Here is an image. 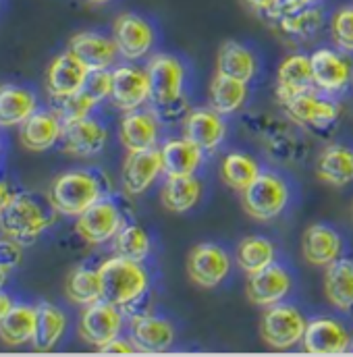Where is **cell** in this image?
Segmentation results:
<instances>
[{"label": "cell", "instance_id": "8992f818", "mask_svg": "<svg viewBox=\"0 0 353 357\" xmlns=\"http://www.w3.org/2000/svg\"><path fill=\"white\" fill-rule=\"evenodd\" d=\"M146 73L150 79V100L154 110L167 108L183 100L185 67L173 54H156L148 61Z\"/></svg>", "mask_w": 353, "mask_h": 357}, {"label": "cell", "instance_id": "e575fe53", "mask_svg": "<svg viewBox=\"0 0 353 357\" xmlns=\"http://www.w3.org/2000/svg\"><path fill=\"white\" fill-rule=\"evenodd\" d=\"M276 260V250L270 239L260 235L243 237L235 250V262L246 274H256Z\"/></svg>", "mask_w": 353, "mask_h": 357}, {"label": "cell", "instance_id": "277c9868", "mask_svg": "<svg viewBox=\"0 0 353 357\" xmlns=\"http://www.w3.org/2000/svg\"><path fill=\"white\" fill-rule=\"evenodd\" d=\"M289 195L291 193L285 178L262 171L246 191H241V206L246 214L252 216L254 220L268 222L285 212L289 204Z\"/></svg>", "mask_w": 353, "mask_h": 357}, {"label": "cell", "instance_id": "44dd1931", "mask_svg": "<svg viewBox=\"0 0 353 357\" xmlns=\"http://www.w3.org/2000/svg\"><path fill=\"white\" fill-rule=\"evenodd\" d=\"M135 351L142 354H163L175 343V328L169 320L156 318L152 314L135 316L131 320V339Z\"/></svg>", "mask_w": 353, "mask_h": 357}, {"label": "cell", "instance_id": "74e56055", "mask_svg": "<svg viewBox=\"0 0 353 357\" xmlns=\"http://www.w3.org/2000/svg\"><path fill=\"white\" fill-rule=\"evenodd\" d=\"M276 25H278V31L285 38L306 42V40H312L322 29L324 15H322L320 6H310V8H303V10L278 17Z\"/></svg>", "mask_w": 353, "mask_h": 357}, {"label": "cell", "instance_id": "1f68e13d", "mask_svg": "<svg viewBox=\"0 0 353 357\" xmlns=\"http://www.w3.org/2000/svg\"><path fill=\"white\" fill-rule=\"evenodd\" d=\"M65 328H67L65 314L52 303H40L36 305V328H33L31 345L38 351H50L63 339Z\"/></svg>", "mask_w": 353, "mask_h": 357}, {"label": "cell", "instance_id": "ab89813d", "mask_svg": "<svg viewBox=\"0 0 353 357\" xmlns=\"http://www.w3.org/2000/svg\"><path fill=\"white\" fill-rule=\"evenodd\" d=\"M112 250H114V256H121V258L142 264L152 252V241L142 227L125 225L112 239Z\"/></svg>", "mask_w": 353, "mask_h": 357}, {"label": "cell", "instance_id": "d4e9b609", "mask_svg": "<svg viewBox=\"0 0 353 357\" xmlns=\"http://www.w3.org/2000/svg\"><path fill=\"white\" fill-rule=\"evenodd\" d=\"M63 135V121L50 110H36L23 125H21V144L29 152H46L54 144L61 142Z\"/></svg>", "mask_w": 353, "mask_h": 357}, {"label": "cell", "instance_id": "83f0119b", "mask_svg": "<svg viewBox=\"0 0 353 357\" xmlns=\"http://www.w3.org/2000/svg\"><path fill=\"white\" fill-rule=\"evenodd\" d=\"M163 169L167 177H189L202 167L204 152L189 139H169L160 146Z\"/></svg>", "mask_w": 353, "mask_h": 357}, {"label": "cell", "instance_id": "9c48e42d", "mask_svg": "<svg viewBox=\"0 0 353 357\" xmlns=\"http://www.w3.org/2000/svg\"><path fill=\"white\" fill-rule=\"evenodd\" d=\"M231 256L216 243H200L187 256V276L200 289H216L231 274Z\"/></svg>", "mask_w": 353, "mask_h": 357}, {"label": "cell", "instance_id": "7dc6e473", "mask_svg": "<svg viewBox=\"0 0 353 357\" xmlns=\"http://www.w3.org/2000/svg\"><path fill=\"white\" fill-rule=\"evenodd\" d=\"M248 2V6H252L254 10H258V13H264L266 17L274 10V6L278 4V0H246Z\"/></svg>", "mask_w": 353, "mask_h": 357}, {"label": "cell", "instance_id": "c3c4849f", "mask_svg": "<svg viewBox=\"0 0 353 357\" xmlns=\"http://www.w3.org/2000/svg\"><path fill=\"white\" fill-rule=\"evenodd\" d=\"M15 195H17V193H15V191H10V187H8L6 183H2V181H0V214L10 206V202L15 199Z\"/></svg>", "mask_w": 353, "mask_h": 357}, {"label": "cell", "instance_id": "3957f363", "mask_svg": "<svg viewBox=\"0 0 353 357\" xmlns=\"http://www.w3.org/2000/svg\"><path fill=\"white\" fill-rule=\"evenodd\" d=\"M50 222L52 220L44 214L42 206L23 193H17L10 206L0 214L2 235L21 245H31L50 227Z\"/></svg>", "mask_w": 353, "mask_h": 357}, {"label": "cell", "instance_id": "5bb4252c", "mask_svg": "<svg viewBox=\"0 0 353 357\" xmlns=\"http://www.w3.org/2000/svg\"><path fill=\"white\" fill-rule=\"evenodd\" d=\"M163 173L165 169L158 148L144 150V152H129L121 171L123 191L129 195H142L156 183V178Z\"/></svg>", "mask_w": 353, "mask_h": 357}, {"label": "cell", "instance_id": "7a4b0ae2", "mask_svg": "<svg viewBox=\"0 0 353 357\" xmlns=\"http://www.w3.org/2000/svg\"><path fill=\"white\" fill-rule=\"evenodd\" d=\"M104 197V187L98 175L89 171H69L54 178L48 191L50 206L65 216H80L89 206Z\"/></svg>", "mask_w": 353, "mask_h": 357}, {"label": "cell", "instance_id": "f35d334b", "mask_svg": "<svg viewBox=\"0 0 353 357\" xmlns=\"http://www.w3.org/2000/svg\"><path fill=\"white\" fill-rule=\"evenodd\" d=\"M65 293L75 305H89L98 299H102V284L98 270L80 266L75 268L65 282Z\"/></svg>", "mask_w": 353, "mask_h": 357}, {"label": "cell", "instance_id": "f5cc1de1", "mask_svg": "<svg viewBox=\"0 0 353 357\" xmlns=\"http://www.w3.org/2000/svg\"><path fill=\"white\" fill-rule=\"evenodd\" d=\"M352 88H353V73H352Z\"/></svg>", "mask_w": 353, "mask_h": 357}, {"label": "cell", "instance_id": "ac0fdd59", "mask_svg": "<svg viewBox=\"0 0 353 357\" xmlns=\"http://www.w3.org/2000/svg\"><path fill=\"white\" fill-rule=\"evenodd\" d=\"M108 131L93 119H77L63 123V150L75 158H89L104 150Z\"/></svg>", "mask_w": 353, "mask_h": 357}, {"label": "cell", "instance_id": "7c38bea8", "mask_svg": "<svg viewBox=\"0 0 353 357\" xmlns=\"http://www.w3.org/2000/svg\"><path fill=\"white\" fill-rule=\"evenodd\" d=\"M350 331L335 318H314L303 333V349L314 356H339L352 349Z\"/></svg>", "mask_w": 353, "mask_h": 357}, {"label": "cell", "instance_id": "4dcf8cb0", "mask_svg": "<svg viewBox=\"0 0 353 357\" xmlns=\"http://www.w3.org/2000/svg\"><path fill=\"white\" fill-rule=\"evenodd\" d=\"M202 199V183L195 175L189 177H167L163 191H160V202L169 212L185 214L193 210Z\"/></svg>", "mask_w": 353, "mask_h": 357}, {"label": "cell", "instance_id": "bcb514c9", "mask_svg": "<svg viewBox=\"0 0 353 357\" xmlns=\"http://www.w3.org/2000/svg\"><path fill=\"white\" fill-rule=\"evenodd\" d=\"M100 351H102V354H133V351H135V347H133V343H131V341L114 339V341H110L108 345H104Z\"/></svg>", "mask_w": 353, "mask_h": 357}, {"label": "cell", "instance_id": "db71d44e", "mask_svg": "<svg viewBox=\"0 0 353 357\" xmlns=\"http://www.w3.org/2000/svg\"><path fill=\"white\" fill-rule=\"evenodd\" d=\"M352 214H353V208H352Z\"/></svg>", "mask_w": 353, "mask_h": 357}, {"label": "cell", "instance_id": "681fc988", "mask_svg": "<svg viewBox=\"0 0 353 357\" xmlns=\"http://www.w3.org/2000/svg\"><path fill=\"white\" fill-rule=\"evenodd\" d=\"M10 310H13V299H10L6 293L0 291V322H2V318H4Z\"/></svg>", "mask_w": 353, "mask_h": 357}, {"label": "cell", "instance_id": "52a82bcc", "mask_svg": "<svg viewBox=\"0 0 353 357\" xmlns=\"http://www.w3.org/2000/svg\"><path fill=\"white\" fill-rule=\"evenodd\" d=\"M80 337L88 345H93L98 351L110 341L119 339L123 331V314L121 307L108 303L106 299H98L84 307L80 316Z\"/></svg>", "mask_w": 353, "mask_h": 357}, {"label": "cell", "instance_id": "60d3db41", "mask_svg": "<svg viewBox=\"0 0 353 357\" xmlns=\"http://www.w3.org/2000/svg\"><path fill=\"white\" fill-rule=\"evenodd\" d=\"M329 29L335 48L345 54H353V4H345L333 13Z\"/></svg>", "mask_w": 353, "mask_h": 357}, {"label": "cell", "instance_id": "30bf717a", "mask_svg": "<svg viewBox=\"0 0 353 357\" xmlns=\"http://www.w3.org/2000/svg\"><path fill=\"white\" fill-rule=\"evenodd\" d=\"M125 227L123 214L110 199H100L77 216L75 231L89 245H104Z\"/></svg>", "mask_w": 353, "mask_h": 357}, {"label": "cell", "instance_id": "2e32d148", "mask_svg": "<svg viewBox=\"0 0 353 357\" xmlns=\"http://www.w3.org/2000/svg\"><path fill=\"white\" fill-rule=\"evenodd\" d=\"M291 289H293V280H291L289 270L278 264H270L256 274H248L246 293H248V299L258 307H270V305L283 303L285 297L291 293Z\"/></svg>", "mask_w": 353, "mask_h": 357}, {"label": "cell", "instance_id": "ee69618b", "mask_svg": "<svg viewBox=\"0 0 353 357\" xmlns=\"http://www.w3.org/2000/svg\"><path fill=\"white\" fill-rule=\"evenodd\" d=\"M23 260V245L4 237L0 239V268L10 272L21 264Z\"/></svg>", "mask_w": 353, "mask_h": 357}, {"label": "cell", "instance_id": "6da1fadb", "mask_svg": "<svg viewBox=\"0 0 353 357\" xmlns=\"http://www.w3.org/2000/svg\"><path fill=\"white\" fill-rule=\"evenodd\" d=\"M100 284H102V299L108 303L125 310L137 303L150 287V278L146 268L140 262L114 256L108 258L98 266Z\"/></svg>", "mask_w": 353, "mask_h": 357}, {"label": "cell", "instance_id": "4316f807", "mask_svg": "<svg viewBox=\"0 0 353 357\" xmlns=\"http://www.w3.org/2000/svg\"><path fill=\"white\" fill-rule=\"evenodd\" d=\"M322 289L329 299V303L343 312L352 314L353 312V262L339 258L333 264H329L324 270L322 278Z\"/></svg>", "mask_w": 353, "mask_h": 357}, {"label": "cell", "instance_id": "816d5d0a", "mask_svg": "<svg viewBox=\"0 0 353 357\" xmlns=\"http://www.w3.org/2000/svg\"><path fill=\"white\" fill-rule=\"evenodd\" d=\"M86 2H89V4H108L110 0H86Z\"/></svg>", "mask_w": 353, "mask_h": 357}, {"label": "cell", "instance_id": "e0dca14e", "mask_svg": "<svg viewBox=\"0 0 353 357\" xmlns=\"http://www.w3.org/2000/svg\"><path fill=\"white\" fill-rule=\"evenodd\" d=\"M183 135L191 144H195L202 152L216 150L227 137V123L225 116L208 108L189 110L183 119Z\"/></svg>", "mask_w": 353, "mask_h": 357}, {"label": "cell", "instance_id": "f6af8a7d", "mask_svg": "<svg viewBox=\"0 0 353 357\" xmlns=\"http://www.w3.org/2000/svg\"><path fill=\"white\" fill-rule=\"evenodd\" d=\"M320 2L322 0H278V4L274 6V10L268 17L276 21L283 15H291V13H297V10L310 8V6H318Z\"/></svg>", "mask_w": 353, "mask_h": 357}, {"label": "cell", "instance_id": "d6986e66", "mask_svg": "<svg viewBox=\"0 0 353 357\" xmlns=\"http://www.w3.org/2000/svg\"><path fill=\"white\" fill-rule=\"evenodd\" d=\"M160 137V119L152 110H131L119 123V139L127 152L156 148Z\"/></svg>", "mask_w": 353, "mask_h": 357}, {"label": "cell", "instance_id": "484cf974", "mask_svg": "<svg viewBox=\"0 0 353 357\" xmlns=\"http://www.w3.org/2000/svg\"><path fill=\"white\" fill-rule=\"evenodd\" d=\"M316 177L331 187H347L353 183V148L343 144L326 146L316 160Z\"/></svg>", "mask_w": 353, "mask_h": 357}, {"label": "cell", "instance_id": "cb8c5ba5", "mask_svg": "<svg viewBox=\"0 0 353 357\" xmlns=\"http://www.w3.org/2000/svg\"><path fill=\"white\" fill-rule=\"evenodd\" d=\"M314 75H312V61L306 54H291L287 56L276 71V100L283 106L285 102L293 100L299 93L312 91Z\"/></svg>", "mask_w": 353, "mask_h": 357}, {"label": "cell", "instance_id": "ffe728a7", "mask_svg": "<svg viewBox=\"0 0 353 357\" xmlns=\"http://www.w3.org/2000/svg\"><path fill=\"white\" fill-rule=\"evenodd\" d=\"M88 67L73 54L63 52L52 59V63L46 69V89L52 98H65L82 91L88 79Z\"/></svg>", "mask_w": 353, "mask_h": 357}, {"label": "cell", "instance_id": "8d00e7d4", "mask_svg": "<svg viewBox=\"0 0 353 357\" xmlns=\"http://www.w3.org/2000/svg\"><path fill=\"white\" fill-rule=\"evenodd\" d=\"M33 328H36V307L13 305V310L0 322V341L10 347L31 343Z\"/></svg>", "mask_w": 353, "mask_h": 357}, {"label": "cell", "instance_id": "d590c367", "mask_svg": "<svg viewBox=\"0 0 353 357\" xmlns=\"http://www.w3.org/2000/svg\"><path fill=\"white\" fill-rule=\"evenodd\" d=\"M260 173H262V169L256 162V158H252L250 154H243V152H231L220 162L223 183L239 193L246 191L258 178Z\"/></svg>", "mask_w": 353, "mask_h": 357}, {"label": "cell", "instance_id": "d6a6232c", "mask_svg": "<svg viewBox=\"0 0 353 357\" xmlns=\"http://www.w3.org/2000/svg\"><path fill=\"white\" fill-rule=\"evenodd\" d=\"M274 123H276V127H272L270 131L266 129V150L278 162L301 160L308 152L303 137L287 123H278V121H274Z\"/></svg>", "mask_w": 353, "mask_h": 357}, {"label": "cell", "instance_id": "f907efd6", "mask_svg": "<svg viewBox=\"0 0 353 357\" xmlns=\"http://www.w3.org/2000/svg\"><path fill=\"white\" fill-rule=\"evenodd\" d=\"M6 274H8V272H6V270H2V268H0V289H2V284H4V282H6Z\"/></svg>", "mask_w": 353, "mask_h": 357}, {"label": "cell", "instance_id": "ba28073f", "mask_svg": "<svg viewBox=\"0 0 353 357\" xmlns=\"http://www.w3.org/2000/svg\"><path fill=\"white\" fill-rule=\"evenodd\" d=\"M112 40L125 61H140L154 48L156 33L148 19L135 13H123L112 23Z\"/></svg>", "mask_w": 353, "mask_h": 357}, {"label": "cell", "instance_id": "8fae6325", "mask_svg": "<svg viewBox=\"0 0 353 357\" xmlns=\"http://www.w3.org/2000/svg\"><path fill=\"white\" fill-rule=\"evenodd\" d=\"M110 102L121 112L140 110L146 102H150V79L146 69L133 65H121L112 69Z\"/></svg>", "mask_w": 353, "mask_h": 357}, {"label": "cell", "instance_id": "f1b7e54d", "mask_svg": "<svg viewBox=\"0 0 353 357\" xmlns=\"http://www.w3.org/2000/svg\"><path fill=\"white\" fill-rule=\"evenodd\" d=\"M256 71H258V63H256L254 52L248 46L229 40V42H225L218 48L216 73L227 75V77H235V79H241V82L250 84L256 77Z\"/></svg>", "mask_w": 353, "mask_h": 357}, {"label": "cell", "instance_id": "4fadbf2b", "mask_svg": "<svg viewBox=\"0 0 353 357\" xmlns=\"http://www.w3.org/2000/svg\"><path fill=\"white\" fill-rule=\"evenodd\" d=\"M283 108L293 123L314 127V129L331 127L341 116V104L339 102H333L329 98H320L314 91H306V93L295 96L293 100L285 102Z\"/></svg>", "mask_w": 353, "mask_h": 357}, {"label": "cell", "instance_id": "5b68a950", "mask_svg": "<svg viewBox=\"0 0 353 357\" xmlns=\"http://www.w3.org/2000/svg\"><path fill=\"white\" fill-rule=\"evenodd\" d=\"M306 326L308 320L297 307L276 303L266 307L260 324V337L270 349L287 351L303 341Z\"/></svg>", "mask_w": 353, "mask_h": 357}, {"label": "cell", "instance_id": "b9f144b4", "mask_svg": "<svg viewBox=\"0 0 353 357\" xmlns=\"http://www.w3.org/2000/svg\"><path fill=\"white\" fill-rule=\"evenodd\" d=\"M52 100H54L52 112L63 123L77 121V119H86V116H89L91 108L96 106V102L89 98L88 93H84V91H77V93L65 96V98H52Z\"/></svg>", "mask_w": 353, "mask_h": 357}, {"label": "cell", "instance_id": "836d02e7", "mask_svg": "<svg viewBox=\"0 0 353 357\" xmlns=\"http://www.w3.org/2000/svg\"><path fill=\"white\" fill-rule=\"evenodd\" d=\"M36 112V96L25 88L0 86V127L23 125Z\"/></svg>", "mask_w": 353, "mask_h": 357}, {"label": "cell", "instance_id": "9a60e30c", "mask_svg": "<svg viewBox=\"0 0 353 357\" xmlns=\"http://www.w3.org/2000/svg\"><path fill=\"white\" fill-rule=\"evenodd\" d=\"M314 86L324 93H341L352 86V65L333 48H318L310 56Z\"/></svg>", "mask_w": 353, "mask_h": 357}, {"label": "cell", "instance_id": "f546056e", "mask_svg": "<svg viewBox=\"0 0 353 357\" xmlns=\"http://www.w3.org/2000/svg\"><path fill=\"white\" fill-rule=\"evenodd\" d=\"M246 100H248V82L227 77L220 73H216L214 79L210 82L208 104L214 112H218L223 116L235 114L239 108H243Z\"/></svg>", "mask_w": 353, "mask_h": 357}, {"label": "cell", "instance_id": "7402d4cb", "mask_svg": "<svg viewBox=\"0 0 353 357\" xmlns=\"http://www.w3.org/2000/svg\"><path fill=\"white\" fill-rule=\"evenodd\" d=\"M69 52H73L88 67V71H106L119 56L114 40L98 31L75 33L69 40Z\"/></svg>", "mask_w": 353, "mask_h": 357}, {"label": "cell", "instance_id": "603a6c76", "mask_svg": "<svg viewBox=\"0 0 353 357\" xmlns=\"http://www.w3.org/2000/svg\"><path fill=\"white\" fill-rule=\"evenodd\" d=\"M341 235L326 225H310L301 235V256L312 266L326 268L341 258Z\"/></svg>", "mask_w": 353, "mask_h": 357}, {"label": "cell", "instance_id": "7bdbcfd3", "mask_svg": "<svg viewBox=\"0 0 353 357\" xmlns=\"http://www.w3.org/2000/svg\"><path fill=\"white\" fill-rule=\"evenodd\" d=\"M110 88H112V71L106 69V71H89L82 91L88 93L96 104H100L102 100L110 98Z\"/></svg>", "mask_w": 353, "mask_h": 357}]
</instances>
